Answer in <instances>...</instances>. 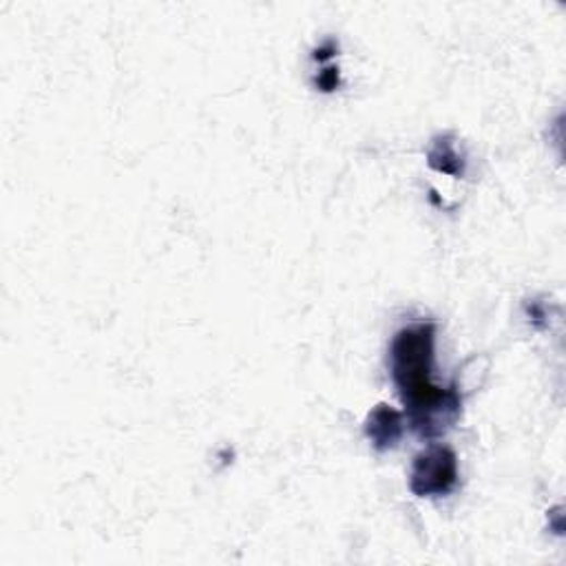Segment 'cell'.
I'll list each match as a JSON object with an SVG mask.
<instances>
[{
	"label": "cell",
	"mask_w": 566,
	"mask_h": 566,
	"mask_svg": "<svg viewBox=\"0 0 566 566\" xmlns=\"http://www.w3.org/2000/svg\"><path fill=\"white\" fill-rule=\"evenodd\" d=\"M317 85H319L321 91H334L339 87V69L336 66H328L325 71H321Z\"/></svg>",
	"instance_id": "5"
},
{
	"label": "cell",
	"mask_w": 566,
	"mask_h": 566,
	"mask_svg": "<svg viewBox=\"0 0 566 566\" xmlns=\"http://www.w3.org/2000/svg\"><path fill=\"white\" fill-rule=\"evenodd\" d=\"M405 432V416L387 405L379 403L366 418V436L377 452L394 450Z\"/></svg>",
	"instance_id": "3"
},
{
	"label": "cell",
	"mask_w": 566,
	"mask_h": 566,
	"mask_svg": "<svg viewBox=\"0 0 566 566\" xmlns=\"http://www.w3.org/2000/svg\"><path fill=\"white\" fill-rule=\"evenodd\" d=\"M428 160H430V167L439 173H445L452 177L465 175V158L458 153L452 135H443V137L434 139V145L428 153Z\"/></svg>",
	"instance_id": "4"
},
{
	"label": "cell",
	"mask_w": 566,
	"mask_h": 566,
	"mask_svg": "<svg viewBox=\"0 0 566 566\" xmlns=\"http://www.w3.org/2000/svg\"><path fill=\"white\" fill-rule=\"evenodd\" d=\"M460 478L458 456L447 445H430L418 452L409 469V489L418 499H443Z\"/></svg>",
	"instance_id": "2"
},
{
	"label": "cell",
	"mask_w": 566,
	"mask_h": 566,
	"mask_svg": "<svg viewBox=\"0 0 566 566\" xmlns=\"http://www.w3.org/2000/svg\"><path fill=\"white\" fill-rule=\"evenodd\" d=\"M436 325L418 321L401 328L390 345V372L405 407L409 428L420 439L447 432L463 409L454 385L434 383Z\"/></svg>",
	"instance_id": "1"
}]
</instances>
